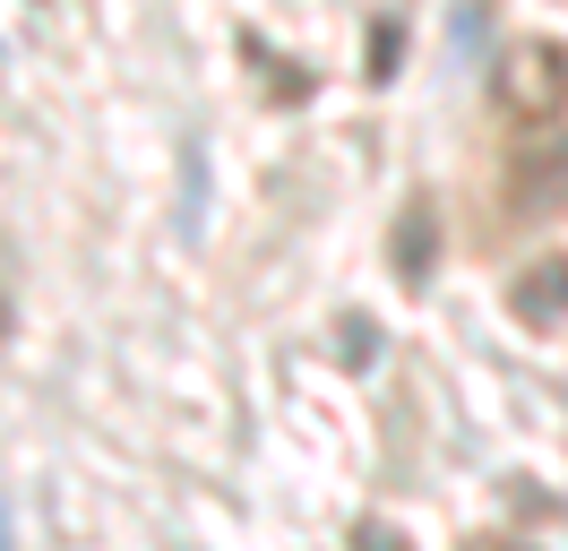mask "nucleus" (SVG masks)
<instances>
[{
	"instance_id": "obj_1",
	"label": "nucleus",
	"mask_w": 568,
	"mask_h": 551,
	"mask_svg": "<svg viewBox=\"0 0 568 551\" xmlns=\"http://www.w3.org/2000/svg\"><path fill=\"white\" fill-rule=\"evenodd\" d=\"M491 96H499V112L526 121V130L560 121V103H568V52H560V43H508V61L491 69Z\"/></svg>"
},
{
	"instance_id": "obj_2",
	"label": "nucleus",
	"mask_w": 568,
	"mask_h": 551,
	"mask_svg": "<svg viewBox=\"0 0 568 551\" xmlns=\"http://www.w3.org/2000/svg\"><path fill=\"white\" fill-rule=\"evenodd\" d=\"M551 284H534V293H517V310L526 319H551V310H568V268H542Z\"/></svg>"
}]
</instances>
